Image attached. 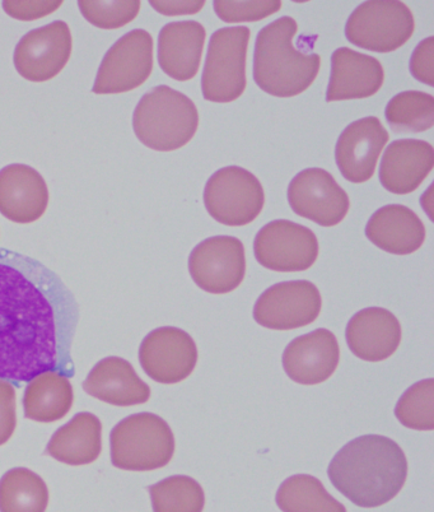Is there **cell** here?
<instances>
[{"label": "cell", "instance_id": "6da1fadb", "mask_svg": "<svg viewBox=\"0 0 434 512\" xmlns=\"http://www.w3.org/2000/svg\"><path fill=\"white\" fill-rule=\"evenodd\" d=\"M78 320L62 279L39 260L0 249V380L21 385L45 371L74 376Z\"/></svg>", "mask_w": 434, "mask_h": 512}, {"label": "cell", "instance_id": "7a4b0ae2", "mask_svg": "<svg viewBox=\"0 0 434 512\" xmlns=\"http://www.w3.org/2000/svg\"><path fill=\"white\" fill-rule=\"evenodd\" d=\"M328 474L336 490L354 505L372 509L398 496L408 476V462L389 437L366 435L334 456Z\"/></svg>", "mask_w": 434, "mask_h": 512}, {"label": "cell", "instance_id": "3957f363", "mask_svg": "<svg viewBox=\"0 0 434 512\" xmlns=\"http://www.w3.org/2000/svg\"><path fill=\"white\" fill-rule=\"evenodd\" d=\"M298 25L292 17L278 18L256 37L254 79L261 90L275 97L301 95L315 82L321 58L314 43L296 48Z\"/></svg>", "mask_w": 434, "mask_h": 512}, {"label": "cell", "instance_id": "277c9868", "mask_svg": "<svg viewBox=\"0 0 434 512\" xmlns=\"http://www.w3.org/2000/svg\"><path fill=\"white\" fill-rule=\"evenodd\" d=\"M199 127V113L184 93L154 87L139 101L133 128L139 141L154 151L171 152L186 146Z\"/></svg>", "mask_w": 434, "mask_h": 512}, {"label": "cell", "instance_id": "5b68a950", "mask_svg": "<svg viewBox=\"0 0 434 512\" xmlns=\"http://www.w3.org/2000/svg\"><path fill=\"white\" fill-rule=\"evenodd\" d=\"M111 462L128 472H151L166 467L175 453L170 426L153 413H137L112 428Z\"/></svg>", "mask_w": 434, "mask_h": 512}, {"label": "cell", "instance_id": "8992f818", "mask_svg": "<svg viewBox=\"0 0 434 512\" xmlns=\"http://www.w3.org/2000/svg\"><path fill=\"white\" fill-rule=\"evenodd\" d=\"M249 27H224L210 37L202 76L204 99L228 104L240 99L246 88Z\"/></svg>", "mask_w": 434, "mask_h": 512}, {"label": "cell", "instance_id": "52a82bcc", "mask_svg": "<svg viewBox=\"0 0 434 512\" xmlns=\"http://www.w3.org/2000/svg\"><path fill=\"white\" fill-rule=\"evenodd\" d=\"M414 30V16L406 4L373 0L361 4L350 15L345 36L358 48L385 54L408 43Z\"/></svg>", "mask_w": 434, "mask_h": 512}, {"label": "cell", "instance_id": "ba28073f", "mask_svg": "<svg viewBox=\"0 0 434 512\" xmlns=\"http://www.w3.org/2000/svg\"><path fill=\"white\" fill-rule=\"evenodd\" d=\"M265 195L258 178L238 166L214 172L204 189V204L210 217L222 225H249L263 211Z\"/></svg>", "mask_w": 434, "mask_h": 512}, {"label": "cell", "instance_id": "9c48e42d", "mask_svg": "<svg viewBox=\"0 0 434 512\" xmlns=\"http://www.w3.org/2000/svg\"><path fill=\"white\" fill-rule=\"evenodd\" d=\"M152 69L151 34L146 30L130 31L107 51L92 91L97 95L133 91L147 81Z\"/></svg>", "mask_w": 434, "mask_h": 512}, {"label": "cell", "instance_id": "30bf717a", "mask_svg": "<svg viewBox=\"0 0 434 512\" xmlns=\"http://www.w3.org/2000/svg\"><path fill=\"white\" fill-rule=\"evenodd\" d=\"M254 253L264 268L274 272H302L315 264L319 241L310 230L288 220L269 222L258 232Z\"/></svg>", "mask_w": 434, "mask_h": 512}, {"label": "cell", "instance_id": "8fae6325", "mask_svg": "<svg viewBox=\"0 0 434 512\" xmlns=\"http://www.w3.org/2000/svg\"><path fill=\"white\" fill-rule=\"evenodd\" d=\"M189 272L203 291L213 295L236 290L244 281V244L236 237L216 236L200 242L189 258Z\"/></svg>", "mask_w": 434, "mask_h": 512}, {"label": "cell", "instance_id": "7c38bea8", "mask_svg": "<svg viewBox=\"0 0 434 512\" xmlns=\"http://www.w3.org/2000/svg\"><path fill=\"white\" fill-rule=\"evenodd\" d=\"M321 307L320 291L314 283L282 282L259 297L254 307V319L268 329H297L314 323Z\"/></svg>", "mask_w": 434, "mask_h": 512}, {"label": "cell", "instance_id": "4fadbf2b", "mask_svg": "<svg viewBox=\"0 0 434 512\" xmlns=\"http://www.w3.org/2000/svg\"><path fill=\"white\" fill-rule=\"evenodd\" d=\"M292 211L322 227L339 225L349 212L347 192L328 171L314 167L294 176L288 186Z\"/></svg>", "mask_w": 434, "mask_h": 512}, {"label": "cell", "instance_id": "5bb4252c", "mask_svg": "<svg viewBox=\"0 0 434 512\" xmlns=\"http://www.w3.org/2000/svg\"><path fill=\"white\" fill-rule=\"evenodd\" d=\"M72 48L69 26L55 21L22 37L14 50V67L27 81H50L63 71Z\"/></svg>", "mask_w": 434, "mask_h": 512}, {"label": "cell", "instance_id": "9a60e30c", "mask_svg": "<svg viewBox=\"0 0 434 512\" xmlns=\"http://www.w3.org/2000/svg\"><path fill=\"white\" fill-rule=\"evenodd\" d=\"M139 362L144 372L160 384H177L188 379L198 362V348L184 330L158 328L143 339Z\"/></svg>", "mask_w": 434, "mask_h": 512}, {"label": "cell", "instance_id": "2e32d148", "mask_svg": "<svg viewBox=\"0 0 434 512\" xmlns=\"http://www.w3.org/2000/svg\"><path fill=\"white\" fill-rule=\"evenodd\" d=\"M389 138V132L375 116L348 125L335 147L336 165L344 178L354 184L370 180Z\"/></svg>", "mask_w": 434, "mask_h": 512}, {"label": "cell", "instance_id": "e0dca14e", "mask_svg": "<svg viewBox=\"0 0 434 512\" xmlns=\"http://www.w3.org/2000/svg\"><path fill=\"white\" fill-rule=\"evenodd\" d=\"M340 349L330 330L317 329L288 344L283 367L293 381L302 385L324 383L339 365Z\"/></svg>", "mask_w": 434, "mask_h": 512}, {"label": "cell", "instance_id": "ac0fdd59", "mask_svg": "<svg viewBox=\"0 0 434 512\" xmlns=\"http://www.w3.org/2000/svg\"><path fill=\"white\" fill-rule=\"evenodd\" d=\"M48 204V185L32 167L14 164L0 170V213L9 221L40 220Z\"/></svg>", "mask_w": 434, "mask_h": 512}, {"label": "cell", "instance_id": "d6986e66", "mask_svg": "<svg viewBox=\"0 0 434 512\" xmlns=\"http://www.w3.org/2000/svg\"><path fill=\"white\" fill-rule=\"evenodd\" d=\"M384 81V67L376 58L340 48L331 57L326 101L367 99L381 90Z\"/></svg>", "mask_w": 434, "mask_h": 512}, {"label": "cell", "instance_id": "ffe728a7", "mask_svg": "<svg viewBox=\"0 0 434 512\" xmlns=\"http://www.w3.org/2000/svg\"><path fill=\"white\" fill-rule=\"evenodd\" d=\"M434 150L419 139H399L386 148L380 166V181L387 192L413 193L431 174Z\"/></svg>", "mask_w": 434, "mask_h": 512}, {"label": "cell", "instance_id": "44dd1931", "mask_svg": "<svg viewBox=\"0 0 434 512\" xmlns=\"http://www.w3.org/2000/svg\"><path fill=\"white\" fill-rule=\"evenodd\" d=\"M345 335L354 356L363 361L380 362L399 348L401 325L389 310L370 307L350 319Z\"/></svg>", "mask_w": 434, "mask_h": 512}, {"label": "cell", "instance_id": "7402d4cb", "mask_svg": "<svg viewBox=\"0 0 434 512\" xmlns=\"http://www.w3.org/2000/svg\"><path fill=\"white\" fill-rule=\"evenodd\" d=\"M84 392L115 407L147 403L151 388L135 372L132 363L120 357L97 362L83 383Z\"/></svg>", "mask_w": 434, "mask_h": 512}, {"label": "cell", "instance_id": "603a6c76", "mask_svg": "<svg viewBox=\"0 0 434 512\" xmlns=\"http://www.w3.org/2000/svg\"><path fill=\"white\" fill-rule=\"evenodd\" d=\"M202 23H167L158 36V63L168 77L185 82L198 74L205 44Z\"/></svg>", "mask_w": 434, "mask_h": 512}, {"label": "cell", "instance_id": "cb8c5ba5", "mask_svg": "<svg viewBox=\"0 0 434 512\" xmlns=\"http://www.w3.org/2000/svg\"><path fill=\"white\" fill-rule=\"evenodd\" d=\"M366 236L386 253L409 255L422 248L426 227L412 209L391 204L373 213L367 223Z\"/></svg>", "mask_w": 434, "mask_h": 512}, {"label": "cell", "instance_id": "d4e9b609", "mask_svg": "<svg viewBox=\"0 0 434 512\" xmlns=\"http://www.w3.org/2000/svg\"><path fill=\"white\" fill-rule=\"evenodd\" d=\"M102 451V423L95 414H76L55 432L46 453L58 462L81 467L95 463Z\"/></svg>", "mask_w": 434, "mask_h": 512}, {"label": "cell", "instance_id": "484cf974", "mask_svg": "<svg viewBox=\"0 0 434 512\" xmlns=\"http://www.w3.org/2000/svg\"><path fill=\"white\" fill-rule=\"evenodd\" d=\"M70 377L60 371H45L28 381L23 411L28 420L53 423L63 420L74 403Z\"/></svg>", "mask_w": 434, "mask_h": 512}, {"label": "cell", "instance_id": "4316f807", "mask_svg": "<svg viewBox=\"0 0 434 512\" xmlns=\"http://www.w3.org/2000/svg\"><path fill=\"white\" fill-rule=\"evenodd\" d=\"M48 505L49 488L32 470L13 468L0 479V512H45Z\"/></svg>", "mask_w": 434, "mask_h": 512}, {"label": "cell", "instance_id": "83f0119b", "mask_svg": "<svg viewBox=\"0 0 434 512\" xmlns=\"http://www.w3.org/2000/svg\"><path fill=\"white\" fill-rule=\"evenodd\" d=\"M277 505L283 512H347L319 479L297 474L280 484Z\"/></svg>", "mask_w": 434, "mask_h": 512}, {"label": "cell", "instance_id": "f1b7e54d", "mask_svg": "<svg viewBox=\"0 0 434 512\" xmlns=\"http://www.w3.org/2000/svg\"><path fill=\"white\" fill-rule=\"evenodd\" d=\"M385 116L395 132H426L434 124V99L420 91H405L392 97Z\"/></svg>", "mask_w": 434, "mask_h": 512}, {"label": "cell", "instance_id": "f546056e", "mask_svg": "<svg viewBox=\"0 0 434 512\" xmlns=\"http://www.w3.org/2000/svg\"><path fill=\"white\" fill-rule=\"evenodd\" d=\"M154 512H202V486L188 476H174L149 487Z\"/></svg>", "mask_w": 434, "mask_h": 512}, {"label": "cell", "instance_id": "4dcf8cb0", "mask_svg": "<svg viewBox=\"0 0 434 512\" xmlns=\"http://www.w3.org/2000/svg\"><path fill=\"white\" fill-rule=\"evenodd\" d=\"M395 416L401 425L417 431L434 428V381H419L400 398Z\"/></svg>", "mask_w": 434, "mask_h": 512}, {"label": "cell", "instance_id": "1f68e13d", "mask_svg": "<svg viewBox=\"0 0 434 512\" xmlns=\"http://www.w3.org/2000/svg\"><path fill=\"white\" fill-rule=\"evenodd\" d=\"M82 15L93 26L100 29H120L137 18L140 11V2H78Z\"/></svg>", "mask_w": 434, "mask_h": 512}, {"label": "cell", "instance_id": "d6a6232c", "mask_svg": "<svg viewBox=\"0 0 434 512\" xmlns=\"http://www.w3.org/2000/svg\"><path fill=\"white\" fill-rule=\"evenodd\" d=\"M213 7L217 16L224 22H258L277 13L282 8V2H279V0H274V2L272 0H268V2H226V0H216L213 3Z\"/></svg>", "mask_w": 434, "mask_h": 512}, {"label": "cell", "instance_id": "836d02e7", "mask_svg": "<svg viewBox=\"0 0 434 512\" xmlns=\"http://www.w3.org/2000/svg\"><path fill=\"white\" fill-rule=\"evenodd\" d=\"M16 388L0 380V446L12 439L17 427Z\"/></svg>", "mask_w": 434, "mask_h": 512}, {"label": "cell", "instance_id": "e575fe53", "mask_svg": "<svg viewBox=\"0 0 434 512\" xmlns=\"http://www.w3.org/2000/svg\"><path fill=\"white\" fill-rule=\"evenodd\" d=\"M433 37L423 40L414 50L412 60H410V72L419 82L434 86L433 79Z\"/></svg>", "mask_w": 434, "mask_h": 512}, {"label": "cell", "instance_id": "d590c367", "mask_svg": "<svg viewBox=\"0 0 434 512\" xmlns=\"http://www.w3.org/2000/svg\"><path fill=\"white\" fill-rule=\"evenodd\" d=\"M62 4V0H58V2H3V9L8 16L17 18V20L32 21L49 16Z\"/></svg>", "mask_w": 434, "mask_h": 512}, {"label": "cell", "instance_id": "8d00e7d4", "mask_svg": "<svg viewBox=\"0 0 434 512\" xmlns=\"http://www.w3.org/2000/svg\"><path fill=\"white\" fill-rule=\"evenodd\" d=\"M151 6L165 16L196 15L205 2H149Z\"/></svg>", "mask_w": 434, "mask_h": 512}]
</instances>
